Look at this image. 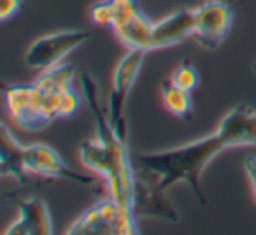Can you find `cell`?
Wrapping results in <instances>:
<instances>
[{
	"label": "cell",
	"instance_id": "cell-11",
	"mask_svg": "<svg viewBox=\"0 0 256 235\" xmlns=\"http://www.w3.org/2000/svg\"><path fill=\"white\" fill-rule=\"evenodd\" d=\"M226 139L228 148L256 146V110L234 107L221 118L218 128Z\"/></svg>",
	"mask_w": 256,
	"mask_h": 235
},
{
	"label": "cell",
	"instance_id": "cell-6",
	"mask_svg": "<svg viewBox=\"0 0 256 235\" xmlns=\"http://www.w3.org/2000/svg\"><path fill=\"white\" fill-rule=\"evenodd\" d=\"M72 79H74V70L70 65L60 64L42 70V74L32 84L37 110L48 123L58 120L62 100L65 93L72 90Z\"/></svg>",
	"mask_w": 256,
	"mask_h": 235
},
{
	"label": "cell",
	"instance_id": "cell-8",
	"mask_svg": "<svg viewBox=\"0 0 256 235\" xmlns=\"http://www.w3.org/2000/svg\"><path fill=\"white\" fill-rule=\"evenodd\" d=\"M234 23V12L223 0H209L195 9V40L204 50H216Z\"/></svg>",
	"mask_w": 256,
	"mask_h": 235
},
{
	"label": "cell",
	"instance_id": "cell-7",
	"mask_svg": "<svg viewBox=\"0 0 256 235\" xmlns=\"http://www.w3.org/2000/svg\"><path fill=\"white\" fill-rule=\"evenodd\" d=\"M23 165L26 172L34 176L48 179H64V181H72L82 186H92L95 179L90 176L79 174L74 168H70L62 156L48 144H30L23 146Z\"/></svg>",
	"mask_w": 256,
	"mask_h": 235
},
{
	"label": "cell",
	"instance_id": "cell-18",
	"mask_svg": "<svg viewBox=\"0 0 256 235\" xmlns=\"http://www.w3.org/2000/svg\"><path fill=\"white\" fill-rule=\"evenodd\" d=\"M23 0H0V20L8 22L14 14H18L22 9Z\"/></svg>",
	"mask_w": 256,
	"mask_h": 235
},
{
	"label": "cell",
	"instance_id": "cell-13",
	"mask_svg": "<svg viewBox=\"0 0 256 235\" xmlns=\"http://www.w3.org/2000/svg\"><path fill=\"white\" fill-rule=\"evenodd\" d=\"M153 28L154 23L144 14L142 11L134 12L126 20L120 22L114 26V34L126 50L137 51H153Z\"/></svg>",
	"mask_w": 256,
	"mask_h": 235
},
{
	"label": "cell",
	"instance_id": "cell-9",
	"mask_svg": "<svg viewBox=\"0 0 256 235\" xmlns=\"http://www.w3.org/2000/svg\"><path fill=\"white\" fill-rule=\"evenodd\" d=\"M4 102L9 116L20 128L40 132L50 125L37 110L32 84H4Z\"/></svg>",
	"mask_w": 256,
	"mask_h": 235
},
{
	"label": "cell",
	"instance_id": "cell-12",
	"mask_svg": "<svg viewBox=\"0 0 256 235\" xmlns=\"http://www.w3.org/2000/svg\"><path fill=\"white\" fill-rule=\"evenodd\" d=\"M193 34H195V9H179L154 23L153 48L164 50L174 46L188 37H193Z\"/></svg>",
	"mask_w": 256,
	"mask_h": 235
},
{
	"label": "cell",
	"instance_id": "cell-15",
	"mask_svg": "<svg viewBox=\"0 0 256 235\" xmlns=\"http://www.w3.org/2000/svg\"><path fill=\"white\" fill-rule=\"evenodd\" d=\"M162 92V102H164L165 109L172 114V116L179 118L182 122H190L195 112V106H193V96L192 92L178 88L172 84L170 81H164L160 86Z\"/></svg>",
	"mask_w": 256,
	"mask_h": 235
},
{
	"label": "cell",
	"instance_id": "cell-16",
	"mask_svg": "<svg viewBox=\"0 0 256 235\" xmlns=\"http://www.w3.org/2000/svg\"><path fill=\"white\" fill-rule=\"evenodd\" d=\"M170 82L181 90L193 92L198 86V72H196V68L192 64H181L172 72Z\"/></svg>",
	"mask_w": 256,
	"mask_h": 235
},
{
	"label": "cell",
	"instance_id": "cell-19",
	"mask_svg": "<svg viewBox=\"0 0 256 235\" xmlns=\"http://www.w3.org/2000/svg\"><path fill=\"white\" fill-rule=\"evenodd\" d=\"M244 172L248 176L249 182H251L252 196L256 200V156H248L244 160Z\"/></svg>",
	"mask_w": 256,
	"mask_h": 235
},
{
	"label": "cell",
	"instance_id": "cell-20",
	"mask_svg": "<svg viewBox=\"0 0 256 235\" xmlns=\"http://www.w3.org/2000/svg\"><path fill=\"white\" fill-rule=\"evenodd\" d=\"M252 70H254V72H256V64H254V67H252Z\"/></svg>",
	"mask_w": 256,
	"mask_h": 235
},
{
	"label": "cell",
	"instance_id": "cell-2",
	"mask_svg": "<svg viewBox=\"0 0 256 235\" xmlns=\"http://www.w3.org/2000/svg\"><path fill=\"white\" fill-rule=\"evenodd\" d=\"M224 150H230L226 139L220 130H214L210 136L200 137L172 150L139 154L136 165L139 172L153 178L151 184L160 192L167 193L172 186L184 182L192 188L198 202L206 204L202 174L207 165Z\"/></svg>",
	"mask_w": 256,
	"mask_h": 235
},
{
	"label": "cell",
	"instance_id": "cell-5",
	"mask_svg": "<svg viewBox=\"0 0 256 235\" xmlns=\"http://www.w3.org/2000/svg\"><path fill=\"white\" fill-rule=\"evenodd\" d=\"M90 39L86 30H62L50 36L36 39L25 53V64L30 68L46 70L54 65H60L72 51Z\"/></svg>",
	"mask_w": 256,
	"mask_h": 235
},
{
	"label": "cell",
	"instance_id": "cell-10",
	"mask_svg": "<svg viewBox=\"0 0 256 235\" xmlns=\"http://www.w3.org/2000/svg\"><path fill=\"white\" fill-rule=\"evenodd\" d=\"M53 221L46 202L39 196H28L18 202V220H14L4 235H51Z\"/></svg>",
	"mask_w": 256,
	"mask_h": 235
},
{
	"label": "cell",
	"instance_id": "cell-1",
	"mask_svg": "<svg viewBox=\"0 0 256 235\" xmlns=\"http://www.w3.org/2000/svg\"><path fill=\"white\" fill-rule=\"evenodd\" d=\"M86 104L96 126L95 139H86L79 146V160L88 170L104 178L109 196L134 212L137 188V170L130 160L126 140L114 130L109 114L104 112L98 100V86L90 74H81Z\"/></svg>",
	"mask_w": 256,
	"mask_h": 235
},
{
	"label": "cell",
	"instance_id": "cell-3",
	"mask_svg": "<svg viewBox=\"0 0 256 235\" xmlns=\"http://www.w3.org/2000/svg\"><path fill=\"white\" fill-rule=\"evenodd\" d=\"M67 235L81 234H107V235H134L139 234L137 216L126 207L120 206L114 198L96 202L82 212L70 226L65 230Z\"/></svg>",
	"mask_w": 256,
	"mask_h": 235
},
{
	"label": "cell",
	"instance_id": "cell-14",
	"mask_svg": "<svg viewBox=\"0 0 256 235\" xmlns=\"http://www.w3.org/2000/svg\"><path fill=\"white\" fill-rule=\"evenodd\" d=\"M0 174L4 178H12L18 182H25L28 178L23 165V144L14 139L9 126L2 125V150H0Z\"/></svg>",
	"mask_w": 256,
	"mask_h": 235
},
{
	"label": "cell",
	"instance_id": "cell-17",
	"mask_svg": "<svg viewBox=\"0 0 256 235\" xmlns=\"http://www.w3.org/2000/svg\"><path fill=\"white\" fill-rule=\"evenodd\" d=\"M90 20H92L95 25L102 26H110L114 25V12H112V4L110 0H100L90 8Z\"/></svg>",
	"mask_w": 256,
	"mask_h": 235
},
{
	"label": "cell",
	"instance_id": "cell-4",
	"mask_svg": "<svg viewBox=\"0 0 256 235\" xmlns=\"http://www.w3.org/2000/svg\"><path fill=\"white\" fill-rule=\"evenodd\" d=\"M146 51L128 50V53L118 62L112 74V88L109 95V120L114 130L123 140H126V118H124V106H126L128 93L132 92L136 79L142 67Z\"/></svg>",
	"mask_w": 256,
	"mask_h": 235
}]
</instances>
